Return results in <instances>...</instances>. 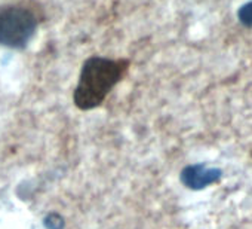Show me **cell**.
<instances>
[{
    "mask_svg": "<svg viewBox=\"0 0 252 229\" xmlns=\"http://www.w3.org/2000/svg\"><path fill=\"white\" fill-rule=\"evenodd\" d=\"M126 69V60H111L105 57L88 58L82 66L74 89V104L80 110H92L101 106L108 92L120 82Z\"/></svg>",
    "mask_w": 252,
    "mask_h": 229,
    "instance_id": "cell-1",
    "label": "cell"
},
{
    "mask_svg": "<svg viewBox=\"0 0 252 229\" xmlns=\"http://www.w3.org/2000/svg\"><path fill=\"white\" fill-rule=\"evenodd\" d=\"M63 225H64L63 217L58 216L57 213H52V214H49V216L45 219V226H46L48 229H61Z\"/></svg>",
    "mask_w": 252,
    "mask_h": 229,
    "instance_id": "cell-5",
    "label": "cell"
},
{
    "mask_svg": "<svg viewBox=\"0 0 252 229\" xmlns=\"http://www.w3.org/2000/svg\"><path fill=\"white\" fill-rule=\"evenodd\" d=\"M181 182L186 188L191 191H202L222 177V171L215 167H208L205 164H191L183 168Z\"/></svg>",
    "mask_w": 252,
    "mask_h": 229,
    "instance_id": "cell-3",
    "label": "cell"
},
{
    "mask_svg": "<svg viewBox=\"0 0 252 229\" xmlns=\"http://www.w3.org/2000/svg\"><path fill=\"white\" fill-rule=\"evenodd\" d=\"M237 20L245 27H252V0L243 3L237 9Z\"/></svg>",
    "mask_w": 252,
    "mask_h": 229,
    "instance_id": "cell-4",
    "label": "cell"
},
{
    "mask_svg": "<svg viewBox=\"0 0 252 229\" xmlns=\"http://www.w3.org/2000/svg\"><path fill=\"white\" fill-rule=\"evenodd\" d=\"M39 26L37 15L23 5L0 6V45L23 49L33 39Z\"/></svg>",
    "mask_w": 252,
    "mask_h": 229,
    "instance_id": "cell-2",
    "label": "cell"
}]
</instances>
